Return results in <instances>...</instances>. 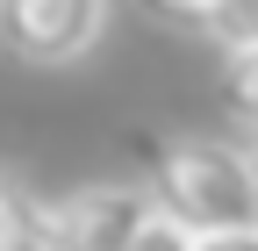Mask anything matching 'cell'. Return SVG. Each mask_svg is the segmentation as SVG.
<instances>
[{
    "mask_svg": "<svg viewBox=\"0 0 258 251\" xmlns=\"http://www.w3.org/2000/svg\"><path fill=\"white\" fill-rule=\"evenodd\" d=\"M144 194H151V208L165 215V223H179L186 237L251 230V223H258L251 158H244L237 144H215V137L144 144Z\"/></svg>",
    "mask_w": 258,
    "mask_h": 251,
    "instance_id": "obj_1",
    "label": "cell"
},
{
    "mask_svg": "<svg viewBox=\"0 0 258 251\" xmlns=\"http://www.w3.org/2000/svg\"><path fill=\"white\" fill-rule=\"evenodd\" d=\"M108 0H0V36L29 65H72L101 43Z\"/></svg>",
    "mask_w": 258,
    "mask_h": 251,
    "instance_id": "obj_2",
    "label": "cell"
},
{
    "mask_svg": "<svg viewBox=\"0 0 258 251\" xmlns=\"http://www.w3.org/2000/svg\"><path fill=\"white\" fill-rule=\"evenodd\" d=\"M43 215H50L57 251H129L158 208H151L144 186L108 179V186H79V194H64V201L43 208Z\"/></svg>",
    "mask_w": 258,
    "mask_h": 251,
    "instance_id": "obj_3",
    "label": "cell"
},
{
    "mask_svg": "<svg viewBox=\"0 0 258 251\" xmlns=\"http://www.w3.org/2000/svg\"><path fill=\"white\" fill-rule=\"evenodd\" d=\"M201 36H208L222 57H244V50H258V0H208Z\"/></svg>",
    "mask_w": 258,
    "mask_h": 251,
    "instance_id": "obj_4",
    "label": "cell"
},
{
    "mask_svg": "<svg viewBox=\"0 0 258 251\" xmlns=\"http://www.w3.org/2000/svg\"><path fill=\"white\" fill-rule=\"evenodd\" d=\"M0 251H57L50 215H43L36 201H22V194H15V208L0 215Z\"/></svg>",
    "mask_w": 258,
    "mask_h": 251,
    "instance_id": "obj_5",
    "label": "cell"
},
{
    "mask_svg": "<svg viewBox=\"0 0 258 251\" xmlns=\"http://www.w3.org/2000/svg\"><path fill=\"white\" fill-rule=\"evenodd\" d=\"M222 101H230V115L258 137V50L230 57V72H222Z\"/></svg>",
    "mask_w": 258,
    "mask_h": 251,
    "instance_id": "obj_6",
    "label": "cell"
},
{
    "mask_svg": "<svg viewBox=\"0 0 258 251\" xmlns=\"http://www.w3.org/2000/svg\"><path fill=\"white\" fill-rule=\"evenodd\" d=\"M137 8L151 22H165V29H194V36H201V22H208V0H137Z\"/></svg>",
    "mask_w": 258,
    "mask_h": 251,
    "instance_id": "obj_7",
    "label": "cell"
},
{
    "mask_svg": "<svg viewBox=\"0 0 258 251\" xmlns=\"http://www.w3.org/2000/svg\"><path fill=\"white\" fill-rule=\"evenodd\" d=\"M194 237L179 230V223H165V215H151V223H144V237L137 244H129V251H186Z\"/></svg>",
    "mask_w": 258,
    "mask_h": 251,
    "instance_id": "obj_8",
    "label": "cell"
},
{
    "mask_svg": "<svg viewBox=\"0 0 258 251\" xmlns=\"http://www.w3.org/2000/svg\"><path fill=\"white\" fill-rule=\"evenodd\" d=\"M186 251H258V223L251 230H208V237H194Z\"/></svg>",
    "mask_w": 258,
    "mask_h": 251,
    "instance_id": "obj_9",
    "label": "cell"
},
{
    "mask_svg": "<svg viewBox=\"0 0 258 251\" xmlns=\"http://www.w3.org/2000/svg\"><path fill=\"white\" fill-rule=\"evenodd\" d=\"M8 208H15V179L0 172V215H8Z\"/></svg>",
    "mask_w": 258,
    "mask_h": 251,
    "instance_id": "obj_10",
    "label": "cell"
},
{
    "mask_svg": "<svg viewBox=\"0 0 258 251\" xmlns=\"http://www.w3.org/2000/svg\"><path fill=\"white\" fill-rule=\"evenodd\" d=\"M244 158H251V186H258V144H251V151H244Z\"/></svg>",
    "mask_w": 258,
    "mask_h": 251,
    "instance_id": "obj_11",
    "label": "cell"
}]
</instances>
